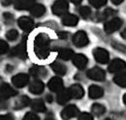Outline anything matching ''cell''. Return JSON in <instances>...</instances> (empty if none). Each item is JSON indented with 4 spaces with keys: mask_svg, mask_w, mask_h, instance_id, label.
Masks as SVG:
<instances>
[{
    "mask_svg": "<svg viewBox=\"0 0 126 120\" xmlns=\"http://www.w3.org/2000/svg\"><path fill=\"white\" fill-rule=\"evenodd\" d=\"M45 120H55V119H54V117H53L52 114H49V115H47V117L45 118Z\"/></svg>",
    "mask_w": 126,
    "mask_h": 120,
    "instance_id": "41",
    "label": "cell"
},
{
    "mask_svg": "<svg viewBox=\"0 0 126 120\" xmlns=\"http://www.w3.org/2000/svg\"><path fill=\"white\" fill-rule=\"evenodd\" d=\"M73 44L77 47H83L88 44V37L84 31H78L77 33L74 34L73 36Z\"/></svg>",
    "mask_w": 126,
    "mask_h": 120,
    "instance_id": "3",
    "label": "cell"
},
{
    "mask_svg": "<svg viewBox=\"0 0 126 120\" xmlns=\"http://www.w3.org/2000/svg\"><path fill=\"white\" fill-rule=\"evenodd\" d=\"M36 4L35 1L28 0V1H17L15 5L16 10H31V8Z\"/></svg>",
    "mask_w": 126,
    "mask_h": 120,
    "instance_id": "22",
    "label": "cell"
},
{
    "mask_svg": "<svg viewBox=\"0 0 126 120\" xmlns=\"http://www.w3.org/2000/svg\"><path fill=\"white\" fill-rule=\"evenodd\" d=\"M91 111L92 113H94L96 116H101L105 113L106 108L104 105H102L101 104H93L91 106Z\"/></svg>",
    "mask_w": 126,
    "mask_h": 120,
    "instance_id": "28",
    "label": "cell"
},
{
    "mask_svg": "<svg viewBox=\"0 0 126 120\" xmlns=\"http://www.w3.org/2000/svg\"><path fill=\"white\" fill-rule=\"evenodd\" d=\"M0 94H1V98L6 100V99H9V98L16 95V91L14 88H12L8 83H3L1 85Z\"/></svg>",
    "mask_w": 126,
    "mask_h": 120,
    "instance_id": "13",
    "label": "cell"
},
{
    "mask_svg": "<svg viewBox=\"0 0 126 120\" xmlns=\"http://www.w3.org/2000/svg\"><path fill=\"white\" fill-rule=\"evenodd\" d=\"M68 8H69V5H68L67 1L58 0L53 3L51 10H52V13L55 15H63L64 16L65 15H67Z\"/></svg>",
    "mask_w": 126,
    "mask_h": 120,
    "instance_id": "2",
    "label": "cell"
},
{
    "mask_svg": "<svg viewBox=\"0 0 126 120\" xmlns=\"http://www.w3.org/2000/svg\"><path fill=\"white\" fill-rule=\"evenodd\" d=\"M57 35L60 39H67L68 38V33H66V32H59Z\"/></svg>",
    "mask_w": 126,
    "mask_h": 120,
    "instance_id": "39",
    "label": "cell"
},
{
    "mask_svg": "<svg viewBox=\"0 0 126 120\" xmlns=\"http://www.w3.org/2000/svg\"><path fill=\"white\" fill-rule=\"evenodd\" d=\"M70 99H71V96H70V93H69L68 89H62L60 92L57 93L56 101L60 105H65Z\"/></svg>",
    "mask_w": 126,
    "mask_h": 120,
    "instance_id": "21",
    "label": "cell"
},
{
    "mask_svg": "<svg viewBox=\"0 0 126 120\" xmlns=\"http://www.w3.org/2000/svg\"><path fill=\"white\" fill-rule=\"evenodd\" d=\"M29 73L34 77H45L47 74V69L42 66H34L29 70Z\"/></svg>",
    "mask_w": 126,
    "mask_h": 120,
    "instance_id": "17",
    "label": "cell"
},
{
    "mask_svg": "<svg viewBox=\"0 0 126 120\" xmlns=\"http://www.w3.org/2000/svg\"><path fill=\"white\" fill-rule=\"evenodd\" d=\"M79 21V17L76 15L67 14L62 16V24L65 26H75Z\"/></svg>",
    "mask_w": 126,
    "mask_h": 120,
    "instance_id": "18",
    "label": "cell"
},
{
    "mask_svg": "<svg viewBox=\"0 0 126 120\" xmlns=\"http://www.w3.org/2000/svg\"><path fill=\"white\" fill-rule=\"evenodd\" d=\"M106 3H107L106 0H89V4L92 5L94 8H97V9L101 8V7L104 6Z\"/></svg>",
    "mask_w": 126,
    "mask_h": 120,
    "instance_id": "32",
    "label": "cell"
},
{
    "mask_svg": "<svg viewBox=\"0 0 126 120\" xmlns=\"http://www.w3.org/2000/svg\"><path fill=\"white\" fill-rule=\"evenodd\" d=\"M123 103L126 105V94H124V96H123Z\"/></svg>",
    "mask_w": 126,
    "mask_h": 120,
    "instance_id": "45",
    "label": "cell"
},
{
    "mask_svg": "<svg viewBox=\"0 0 126 120\" xmlns=\"http://www.w3.org/2000/svg\"><path fill=\"white\" fill-rule=\"evenodd\" d=\"M93 56H94V59L100 64H106L110 60L109 52L102 47H97L93 49Z\"/></svg>",
    "mask_w": 126,
    "mask_h": 120,
    "instance_id": "5",
    "label": "cell"
},
{
    "mask_svg": "<svg viewBox=\"0 0 126 120\" xmlns=\"http://www.w3.org/2000/svg\"><path fill=\"white\" fill-rule=\"evenodd\" d=\"M121 37H122L123 39H125V40H126V28L123 30L122 32H121Z\"/></svg>",
    "mask_w": 126,
    "mask_h": 120,
    "instance_id": "43",
    "label": "cell"
},
{
    "mask_svg": "<svg viewBox=\"0 0 126 120\" xmlns=\"http://www.w3.org/2000/svg\"><path fill=\"white\" fill-rule=\"evenodd\" d=\"M79 15H81V17L87 18V17H89L90 15H91V10H90L89 7L83 6V7H80L79 9Z\"/></svg>",
    "mask_w": 126,
    "mask_h": 120,
    "instance_id": "29",
    "label": "cell"
},
{
    "mask_svg": "<svg viewBox=\"0 0 126 120\" xmlns=\"http://www.w3.org/2000/svg\"><path fill=\"white\" fill-rule=\"evenodd\" d=\"M125 68L126 63L123 60L115 58L110 63V65L108 67V70H109L110 73H117V72H120V71L124 70Z\"/></svg>",
    "mask_w": 126,
    "mask_h": 120,
    "instance_id": "10",
    "label": "cell"
},
{
    "mask_svg": "<svg viewBox=\"0 0 126 120\" xmlns=\"http://www.w3.org/2000/svg\"><path fill=\"white\" fill-rule=\"evenodd\" d=\"M114 14H115V11H114V10L108 8V9H106L104 12H102V14H101V15H100V19L108 18V17L111 16L112 15H114Z\"/></svg>",
    "mask_w": 126,
    "mask_h": 120,
    "instance_id": "31",
    "label": "cell"
},
{
    "mask_svg": "<svg viewBox=\"0 0 126 120\" xmlns=\"http://www.w3.org/2000/svg\"><path fill=\"white\" fill-rule=\"evenodd\" d=\"M47 87L52 92H60L63 89V81L58 76L51 77L47 82Z\"/></svg>",
    "mask_w": 126,
    "mask_h": 120,
    "instance_id": "9",
    "label": "cell"
},
{
    "mask_svg": "<svg viewBox=\"0 0 126 120\" xmlns=\"http://www.w3.org/2000/svg\"><path fill=\"white\" fill-rule=\"evenodd\" d=\"M111 45L114 47V48H116V49H118V50H120V51H126V46L123 45H120V44H117V43H112Z\"/></svg>",
    "mask_w": 126,
    "mask_h": 120,
    "instance_id": "37",
    "label": "cell"
},
{
    "mask_svg": "<svg viewBox=\"0 0 126 120\" xmlns=\"http://www.w3.org/2000/svg\"><path fill=\"white\" fill-rule=\"evenodd\" d=\"M73 3H75V4H79L80 3V1H72Z\"/></svg>",
    "mask_w": 126,
    "mask_h": 120,
    "instance_id": "46",
    "label": "cell"
},
{
    "mask_svg": "<svg viewBox=\"0 0 126 120\" xmlns=\"http://www.w3.org/2000/svg\"><path fill=\"white\" fill-rule=\"evenodd\" d=\"M111 2H112L113 4H120V3L123 2V0H112Z\"/></svg>",
    "mask_w": 126,
    "mask_h": 120,
    "instance_id": "42",
    "label": "cell"
},
{
    "mask_svg": "<svg viewBox=\"0 0 126 120\" xmlns=\"http://www.w3.org/2000/svg\"><path fill=\"white\" fill-rule=\"evenodd\" d=\"M50 67H51V69L53 70V72H54L55 74H57V75H65L66 72H67L66 67L63 65L62 63H60V62H58V61L52 62V63L50 64Z\"/></svg>",
    "mask_w": 126,
    "mask_h": 120,
    "instance_id": "23",
    "label": "cell"
},
{
    "mask_svg": "<svg viewBox=\"0 0 126 120\" xmlns=\"http://www.w3.org/2000/svg\"><path fill=\"white\" fill-rule=\"evenodd\" d=\"M22 120H40V117L36 114V113H33V112H27L24 117L22 118Z\"/></svg>",
    "mask_w": 126,
    "mask_h": 120,
    "instance_id": "34",
    "label": "cell"
},
{
    "mask_svg": "<svg viewBox=\"0 0 126 120\" xmlns=\"http://www.w3.org/2000/svg\"><path fill=\"white\" fill-rule=\"evenodd\" d=\"M11 55L12 56H16L18 58H21V59H25L26 56H27V53H26V46L24 43H21L18 45H16V47H14L11 51Z\"/></svg>",
    "mask_w": 126,
    "mask_h": 120,
    "instance_id": "12",
    "label": "cell"
},
{
    "mask_svg": "<svg viewBox=\"0 0 126 120\" xmlns=\"http://www.w3.org/2000/svg\"><path fill=\"white\" fill-rule=\"evenodd\" d=\"M78 120H93V116L88 112H82L79 115Z\"/></svg>",
    "mask_w": 126,
    "mask_h": 120,
    "instance_id": "36",
    "label": "cell"
},
{
    "mask_svg": "<svg viewBox=\"0 0 126 120\" xmlns=\"http://www.w3.org/2000/svg\"><path fill=\"white\" fill-rule=\"evenodd\" d=\"M58 56L59 58L62 60H69V59H73L74 57V51L71 49V48H67V47H63L60 48L58 50Z\"/></svg>",
    "mask_w": 126,
    "mask_h": 120,
    "instance_id": "25",
    "label": "cell"
},
{
    "mask_svg": "<svg viewBox=\"0 0 126 120\" xmlns=\"http://www.w3.org/2000/svg\"><path fill=\"white\" fill-rule=\"evenodd\" d=\"M46 98H47V101L48 103H51V102H52V96H51V95L48 94V95L46 96Z\"/></svg>",
    "mask_w": 126,
    "mask_h": 120,
    "instance_id": "40",
    "label": "cell"
},
{
    "mask_svg": "<svg viewBox=\"0 0 126 120\" xmlns=\"http://www.w3.org/2000/svg\"><path fill=\"white\" fill-rule=\"evenodd\" d=\"M86 75L88 78L92 79V80H97V81H103L106 78V73L104 70H102L101 68L94 67L89 69L86 72Z\"/></svg>",
    "mask_w": 126,
    "mask_h": 120,
    "instance_id": "4",
    "label": "cell"
},
{
    "mask_svg": "<svg viewBox=\"0 0 126 120\" xmlns=\"http://www.w3.org/2000/svg\"><path fill=\"white\" fill-rule=\"evenodd\" d=\"M6 70H7V71H13V66L7 65V67H6Z\"/></svg>",
    "mask_w": 126,
    "mask_h": 120,
    "instance_id": "44",
    "label": "cell"
},
{
    "mask_svg": "<svg viewBox=\"0 0 126 120\" xmlns=\"http://www.w3.org/2000/svg\"><path fill=\"white\" fill-rule=\"evenodd\" d=\"M88 95L91 99H98L104 95V90L98 85H91L88 89Z\"/></svg>",
    "mask_w": 126,
    "mask_h": 120,
    "instance_id": "19",
    "label": "cell"
},
{
    "mask_svg": "<svg viewBox=\"0 0 126 120\" xmlns=\"http://www.w3.org/2000/svg\"><path fill=\"white\" fill-rule=\"evenodd\" d=\"M28 81H29V76L27 74H24V73L17 74L12 77V83L17 88L24 87L25 85H27Z\"/></svg>",
    "mask_w": 126,
    "mask_h": 120,
    "instance_id": "8",
    "label": "cell"
},
{
    "mask_svg": "<svg viewBox=\"0 0 126 120\" xmlns=\"http://www.w3.org/2000/svg\"><path fill=\"white\" fill-rule=\"evenodd\" d=\"M9 49V45L6 42H4L3 40L0 41V53L3 54V53H6Z\"/></svg>",
    "mask_w": 126,
    "mask_h": 120,
    "instance_id": "35",
    "label": "cell"
},
{
    "mask_svg": "<svg viewBox=\"0 0 126 120\" xmlns=\"http://www.w3.org/2000/svg\"><path fill=\"white\" fill-rule=\"evenodd\" d=\"M45 12H46L45 7H44L42 4H38V3H36V4L31 8V10H30L31 15H34L35 17H40V16H42V15L45 14Z\"/></svg>",
    "mask_w": 126,
    "mask_h": 120,
    "instance_id": "26",
    "label": "cell"
},
{
    "mask_svg": "<svg viewBox=\"0 0 126 120\" xmlns=\"http://www.w3.org/2000/svg\"><path fill=\"white\" fill-rule=\"evenodd\" d=\"M17 24L23 31L29 32V31H31L33 29L34 21L32 20L30 17H28V16H21V17L18 18Z\"/></svg>",
    "mask_w": 126,
    "mask_h": 120,
    "instance_id": "11",
    "label": "cell"
},
{
    "mask_svg": "<svg viewBox=\"0 0 126 120\" xmlns=\"http://www.w3.org/2000/svg\"><path fill=\"white\" fill-rule=\"evenodd\" d=\"M34 51L40 58H47L49 54V38L47 34L40 33L34 40Z\"/></svg>",
    "mask_w": 126,
    "mask_h": 120,
    "instance_id": "1",
    "label": "cell"
},
{
    "mask_svg": "<svg viewBox=\"0 0 126 120\" xmlns=\"http://www.w3.org/2000/svg\"><path fill=\"white\" fill-rule=\"evenodd\" d=\"M30 104H31V101L27 96H21L16 101L14 107H15V109H21V108L29 105Z\"/></svg>",
    "mask_w": 126,
    "mask_h": 120,
    "instance_id": "24",
    "label": "cell"
},
{
    "mask_svg": "<svg viewBox=\"0 0 126 120\" xmlns=\"http://www.w3.org/2000/svg\"><path fill=\"white\" fill-rule=\"evenodd\" d=\"M73 63L78 69L82 70L86 67V65L88 63V60H87V57L83 54H76L73 57Z\"/></svg>",
    "mask_w": 126,
    "mask_h": 120,
    "instance_id": "14",
    "label": "cell"
},
{
    "mask_svg": "<svg viewBox=\"0 0 126 120\" xmlns=\"http://www.w3.org/2000/svg\"><path fill=\"white\" fill-rule=\"evenodd\" d=\"M122 25V20L118 17H113L108 22H106L105 26H104V30L107 34H111L113 32H115L116 30H118Z\"/></svg>",
    "mask_w": 126,
    "mask_h": 120,
    "instance_id": "6",
    "label": "cell"
},
{
    "mask_svg": "<svg viewBox=\"0 0 126 120\" xmlns=\"http://www.w3.org/2000/svg\"><path fill=\"white\" fill-rule=\"evenodd\" d=\"M0 120H13V116L11 114H5V115H1Z\"/></svg>",
    "mask_w": 126,
    "mask_h": 120,
    "instance_id": "38",
    "label": "cell"
},
{
    "mask_svg": "<svg viewBox=\"0 0 126 120\" xmlns=\"http://www.w3.org/2000/svg\"><path fill=\"white\" fill-rule=\"evenodd\" d=\"M113 81L120 87H126V73H119L115 75Z\"/></svg>",
    "mask_w": 126,
    "mask_h": 120,
    "instance_id": "27",
    "label": "cell"
},
{
    "mask_svg": "<svg viewBox=\"0 0 126 120\" xmlns=\"http://www.w3.org/2000/svg\"><path fill=\"white\" fill-rule=\"evenodd\" d=\"M79 108L75 105H67L66 107H64L61 111V117L63 120H70L74 117H76L77 115H79Z\"/></svg>",
    "mask_w": 126,
    "mask_h": 120,
    "instance_id": "7",
    "label": "cell"
},
{
    "mask_svg": "<svg viewBox=\"0 0 126 120\" xmlns=\"http://www.w3.org/2000/svg\"><path fill=\"white\" fill-rule=\"evenodd\" d=\"M3 18H4V22H5L6 24H11V23H13L14 16L12 15V14H10V13H4V14H3Z\"/></svg>",
    "mask_w": 126,
    "mask_h": 120,
    "instance_id": "33",
    "label": "cell"
},
{
    "mask_svg": "<svg viewBox=\"0 0 126 120\" xmlns=\"http://www.w3.org/2000/svg\"><path fill=\"white\" fill-rule=\"evenodd\" d=\"M44 83L41 80L35 79L29 84V91L34 95H39L44 91Z\"/></svg>",
    "mask_w": 126,
    "mask_h": 120,
    "instance_id": "16",
    "label": "cell"
},
{
    "mask_svg": "<svg viewBox=\"0 0 126 120\" xmlns=\"http://www.w3.org/2000/svg\"><path fill=\"white\" fill-rule=\"evenodd\" d=\"M6 37H7V39H8L9 41H15V40L17 39V37H18V32L15 29L9 30V31L6 33Z\"/></svg>",
    "mask_w": 126,
    "mask_h": 120,
    "instance_id": "30",
    "label": "cell"
},
{
    "mask_svg": "<svg viewBox=\"0 0 126 120\" xmlns=\"http://www.w3.org/2000/svg\"><path fill=\"white\" fill-rule=\"evenodd\" d=\"M30 106H31L32 110H34L35 112H45L47 109L42 99H35L31 101Z\"/></svg>",
    "mask_w": 126,
    "mask_h": 120,
    "instance_id": "20",
    "label": "cell"
},
{
    "mask_svg": "<svg viewBox=\"0 0 126 120\" xmlns=\"http://www.w3.org/2000/svg\"><path fill=\"white\" fill-rule=\"evenodd\" d=\"M105 120H113V119H110V118H107V119H105Z\"/></svg>",
    "mask_w": 126,
    "mask_h": 120,
    "instance_id": "47",
    "label": "cell"
},
{
    "mask_svg": "<svg viewBox=\"0 0 126 120\" xmlns=\"http://www.w3.org/2000/svg\"><path fill=\"white\" fill-rule=\"evenodd\" d=\"M68 90H69L71 98H73V99H80L83 97L84 91L79 84H73Z\"/></svg>",
    "mask_w": 126,
    "mask_h": 120,
    "instance_id": "15",
    "label": "cell"
}]
</instances>
